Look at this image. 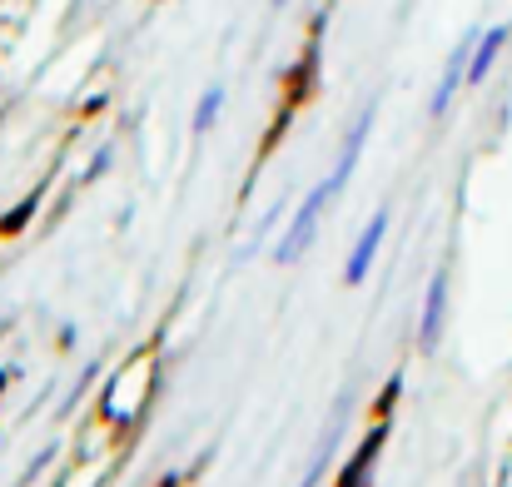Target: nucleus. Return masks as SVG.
<instances>
[{
	"instance_id": "0eeeda50",
	"label": "nucleus",
	"mask_w": 512,
	"mask_h": 487,
	"mask_svg": "<svg viewBox=\"0 0 512 487\" xmlns=\"http://www.w3.org/2000/svg\"><path fill=\"white\" fill-rule=\"evenodd\" d=\"M219 115H224V85H209L204 100L194 105V135H209L219 125Z\"/></svg>"
},
{
	"instance_id": "39448f33",
	"label": "nucleus",
	"mask_w": 512,
	"mask_h": 487,
	"mask_svg": "<svg viewBox=\"0 0 512 487\" xmlns=\"http://www.w3.org/2000/svg\"><path fill=\"white\" fill-rule=\"evenodd\" d=\"M512 40V25H488L478 40H473V60H468V85H483L488 75H493V65H498V55L508 50Z\"/></svg>"
},
{
	"instance_id": "1a4fd4ad",
	"label": "nucleus",
	"mask_w": 512,
	"mask_h": 487,
	"mask_svg": "<svg viewBox=\"0 0 512 487\" xmlns=\"http://www.w3.org/2000/svg\"><path fill=\"white\" fill-rule=\"evenodd\" d=\"M274 5H279V10H284V5H294V0H274Z\"/></svg>"
},
{
	"instance_id": "f257e3e1",
	"label": "nucleus",
	"mask_w": 512,
	"mask_h": 487,
	"mask_svg": "<svg viewBox=\"0 0 512 487\" xmlns=\"http://www.w3.org/2000/svg\"><path fill=\"white\" fill-rule=\"evenodd\" d=\"M329 199H334V189H329V179L309 189V199L299 204V214H294V224L284 229V239H279V249H274V254H279V264H294V259H299V254L309 249V239H314V229H319V214L329 209Z\"/></svg>"
},
{
	"instance_id": "7ed1b4c3",
	"label": "nucleus",
	"mask_w": 512,
	"mask_h": 487,
	"mask_svg": "<svg viewBox=\"0 0 512 487\" xmlns=\"http://www.w3.org/2000/svg\"><path fill=\"white\" fill-rule=\"evenodd\" d=\"M373 120H378V105H363V115L348 125V135H343V150H339V164H334V174H329V189H334V194H343V184L353 179L358 155H363V145H368V130H373Z\"/></svg>"
},
{
	"instance_id": "6e6552de",
	"label": "nucleus",
	"mask_w": 512,
	"mask_h": 487,
	"mask_svg": "<svg viewBox=\"0 0 512 487\" xmlns=\"http://www.w3.org/2000/svg\"><path fill=\"white\" fill-rule=\"evenodd\" d=\"M383 438H388V428L378 423V428L368 433V443H363V453L353 458V468H348V478H343V487H358V473H363V463H373V458H378V443H383Z\"/></svg>"
},
{
	"instance_id": "423d86ee",
	"label": "nucleus",
	"mask_w": 512,
	"mask_h": 487,
	"mask_svg": "<svg viewBox=\"0 0 512 487\" xmlns=\"http://www.w3.org/2000/svg\"><path fill=\"white\" fill-rule=\"evenodd\" d=\"M443 314H448V274H433L428 284V299H423V328H418V343L433 353L438 338H443Z\"/></svg>"
},
{
	"instance_id": "f03ea898",
	"label": "nucleus",
	"mask_w": 512,
	"mask_h": 487,
	"mask_svg": "<svg viewBox=\"0 0 512 487\" xmlns=\"http://www.w3.org/2000/svg\"><path fill=\"white\" fill-rule=\"evenodd\" d=\"M473 40L478 35H463L458 40V50L448 55V65H443V80H438V90H433V100H428V115L433 120H443L448 110H453V95L468 85V60H473Z\"/></svg>"
},
{
	"instance_id": "20e7f679",
	"label": "nucleus",
	"mask_w": 512,
	"mask_h": 487,
	"mask_svg": "<svg viewBox=\"0 0 512 487\" xmlns=\"http://www.w3.org/2000/svg\"><path fill=\"white\" fill-rule=\"evenodd\" d=\"M383 234H388V209H378V214L368 219V229L358 234V244H353V254H348V264H343V284H363V279H368Z\"/></svg>"
}]
</instances>
